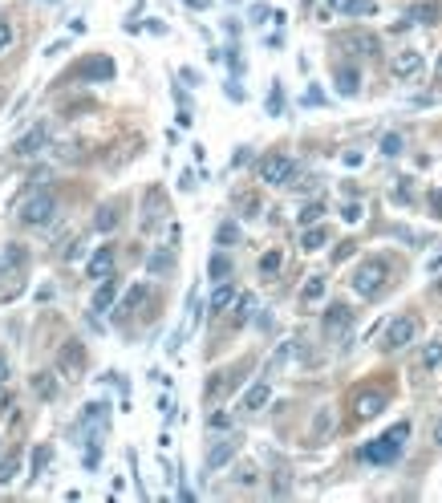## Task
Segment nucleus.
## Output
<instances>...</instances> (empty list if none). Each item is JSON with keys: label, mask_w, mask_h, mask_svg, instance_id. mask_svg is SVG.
<instances>
[{"label": "nucleus", "mask_w": 442, "mask_h": 503, "mask_svg": "<svg viewBox=\"0 0 442 503\" xmlns=\"http://www.w3.org/2000/svg\"><path fill=\"white\" fill-rule=\"evenodd\" d=\"M406 438H410V422H397V426H390V431L381 434V438L365 442L357 455H361V463H373V467H390V463H397V458H402V451H406Z\"/></svg>", "instance_id": "f257e3e1"}, {"label": "nucleus", "mask_w": 442, "mask_h": 503, "mask_svg": "<svg viewBox=\"0 0 442 503\" xmlns=\"http://www.w3.org/2000/svg\"><path fill=\"white\" fill-rule=\"evenodd\" d=\"M57 219V195L53 191H33L21 203V223L24 227H49Z\"/></svg>", "instance_id": "f03ea898"}, {"label": "nucleus", "mask_w": 442, "mask_h": 503, "mask_svg": "<svg viewBox=\"0 0 442 503\" xmlns=\"http://www.w3.org/2000/svg\"><path fill=\"white\" fill-rule=\"evenodd\" d=\"M386 280H390V264L373 256V260H365L353 272V292H357V296H377V292L386 288Z\"/></svg>", "instance_id": "7ed1b4c3"}, {"label": "nucleus", "mask_w": 442, "mask_h": 503, "mask_svg": "<svg viewBox=\"0 0 442 503\" xmlns=\"http://www.w3.org/2000/svg\"><path fill=\"white\" fill-rule=\"evenodd\" d=\"M292 175H297V163H292L288 154H268V159H260V183H268V187H288Z\"/></svg>", "instance_id": "20e7f679"}, {"label": "nucleus", "mask_w": 442, "mask_h": 503, "mask_svg": "<svg viewBox=\"0 0 442 503\" xmlns=\"http://www.w3.org/2000/svg\"><path fill=\"white\" fill-rule=\"evenodd\" d=\"M57 374H65L70 382H77L86 374V345L81 341H65L61 353H57Z\"/></svg>", "instance_id": "39448f33"}, {"label": "nucleus", "mask_w": 442, "mask_h": 503, "mask_svg": "<svg viewBox=\"0 0 442 503\" xmlns=\"http://www.w3.org/2000/svg\"><path fill=\"white\" fill-rule=\"evenodd\" d=\"M414 337H418V321H414V317H394V321L386 325V341H381V345H386V349H406Z\"/></svg>", "instance_id": "423d86ee"}, {"label": "nucleus", "mask_w": 442, "mask_h": 503, "mask_svg": "<svg viewBox=\"0 0 442 503\" xmlns=\"http://www.w3.org/2000/svg\"><path fill=\"white\" fill-rule=\"evenodd\" d=\"M24 264H29V252H24L21 243H4V248H0V280L21 276Z\"/></svg>", "instance_id": "0eeeda50"}, {"label": "nucleus", "mask_w": 442, "mask_h": 503, "mask_svg": "<svg viewBox=\"0 0 442 503\" xmlns=\"http://www.w3.org/2000/svg\"><path fill=\"white\" fill-rule=\"evenodd\" d=\"M73 77H77V81H110V77H114V61L97 53L90 61H81V65L73 70Z\"/></svg>", "instance_id": "6e6552de"}, {"label": "nucleus", "mask_w": 442, "mask_h": 503, "mask_svg": "<svg viewBox=\"0 0 442 503\" xmlns=\"http://www.w3.org/2000/svg\"><path fill=\"white\" fill-rule=\"evenodd\" d=\"M235 451H239V438H219V442H211V451H207V458H203V471H219V467H228L235 458Z\"/></svg>", "instance_id": "1a4fd4ad"}, {"label": "nucleus", "mask_w": 442, "mask_h": 503, "mask_svg": "<svg viewBox=\"0 0 442 503\" xmlns=\"http://www.w3.org/2000/svg\"><path fill=\"white\" fill-rule=\"evenodd\" d=\"M321 325H325V337H345L353 329V309L349 305H329Z\"/></svg>", "instance_id": "9d476101"}, {"label": "nucleus", "mask_w": 442, "mask_h": 503, "mask_svg": "<svg viewBox=\"0 0 442 503\" xmlns=\"http://www.w3.org/2000/svg\"><path fill=\"white\" fill-rule=\"evenodd\" d=\"M45 143H49V126H45V122H37L21 143L13 146V154H17V159H33V154H41V150H45Z\"/></svg>", "instance_id": "9b49d317"}, {"label": "nucleus", "mask_w": 442, "mask_h": 503, "mask_svg": "<svg viewBox=\"0 0 442 503\" xmlns=\"http://www.w3.org/2000/svg\"><path fill=\"white\" fill-rule=\"evenodd\" d=\"M422 65H426V57H422L418 49H402V53H394V77H402V81L418 77Z\"/></svg>", "instance_id": "f8f14e48"}, {"label": "nucleus", "mask_w": 442, "mask_h": 503, "mask_svg": "<svg viewBox=\"0 0 442 503\" xmlns=\"http://www.w3.org/2000/svg\"><path fill=\"white\" fill-rule=\"evenodd\" d=\"M142 227H146V232H155V227H163V191H159V187H150V191H146V203H142Z\"/></svg>", "instance_id": "ddd939ff"}, {"label": "nucleus", "mask_w": 442, "mask_h": 503, "mask_svg": "<svg viewBox=\"0 0 442 503\" xmlns=\"http://www.w3.org/2000/svg\"><path fill=\"white\" fill-rule=\"evenodd\" d=\"M333 81H337V94L341 97H357V90H361L357 65H337V70H333Z\"/></svg>", "instance_id": "4468645a"}, {"label": "nucleus", "mask_w": 442, "mask_h": 503, "mask_svg": "<svg viewBox=\"0 0 442 503\" xmlns=\"http://www.w3.org/2000/svg\"><path fill=\"white\" fill-rule=\"evenodd\" d=\"M235 296H239V288H235L232 280H219V285H215V292H211V301H207V309H211V312H228Z\"/></svg>", "instance_id": "2eb2a0df"}, {"label": "nucleus", "mask_w": 442, "mask_h": 503, "mask_svg": "<svg viewBox=\"0 0 442 503\" xmlns=\"http://www.w3.org/2000/svg\"><path fill=\"white\" fill-rule=\"evenodd\" d=\"M272 402V385L268 382H256L248 394H244V402H239V410H248V414H256V410H264Z\"/></svg>", "instance_id": "dca6fc26"}, {"label": "nucleus", "mask_w": 442, "mask_h": 503, "mask_svg": "<svg viewBox=\"0 0 442 503\" xmlns=\"http://www.w3.org/2000/svg\"><path fill=\"white\" fill-rule=\"evenodd\" d=\"M373 8V0H329V13H341V17H370Z\"/></svg>", "instance_id": "f3484780"}, {"label": "nucleus", "mask_w": 442, "mask_h": 503, "mask_svg": "<svg viewBox=\"0 0 442 503\" xmlns=\"http://www.w3.org/2000/svg\"><path fill=\"white\" fill-rule=\"evenodd\" d=\"M90 276H93V280H106V276H114V248H97V252H93Z\"/></svg>", "instance_id": "a211bd4d"}, {"label": "nucleus", "mask_w": 442, "mask_h": 503, "mask_svg": "<svg viewBox=\"0 0 442 503\" xmlns=\"http://www.w3.org/2000/svg\"><path fill=\"white\" fill-rule=\"evenodd\" d=\"M114 296H118V280L114 276H106V280L97 285V292H93V312H106L110 305H114Z\"/></svg>", "instance_id": "6ab92c4d"}, {"label": "nucleus", "mask_w": 442, "mask_h": 503, "mask_svg": "<svg viewBox=\"0 0 442 503\" xmlns=\"http://www.w3.org/2000/svg\"><path fill=\"white\" fill-rule=\"evenodd\" d=\"M386 410V394H361L357 398V418H377Z\"/></svg>", "instance_id": "aec40b11"}, {"label": "nucleus", "mask_w": 442, "mask_h": 503, "mask_svg": "<svg viewBox=\"0 0 442 503\" xmlns=\"http://www.w3.org/2000/svg\"><path fill=\"white\" fill-rule=\"evenodd\" d=\"M406 21H414V24H434V21H439V4H434V0H422V4H414V8L406 13Z\"/></svg>", "instance_id": "412c9836"}, {"label": "nucleus", "mask_w": 442, "mask_h": 503, "mask_svg": "<svg viewBox=\"0 0 442 503\" xmlns=\"http://www.w3.org/2000/svg\"><path fill=\"white\" fill-rule=\"evenodd\" d=\"M337 45L341 49H361V53H377V37H370V33H345Z\"/></svg>", "instance_id": "4be33fe9"}, {"label": "nucleus", "mask_w": 442, "mask_h": 503, "mask_svg": "<svg viewBox=\"0 0 442 503\" xmlns=\"http://www.w3.org/2000/svg\"><path fill=\"white\" fill-rule=\"evenodd\" d=\"M207 276L215 280V285H219V280H228V276H232V260H228L223 252H215V256H211V264H207Z\"/></svg>", "instance_id": "5701e85b"}, {"label": "nucleus", "mask_w": 442, "mask_h": 503, "mask_svg": "<svg viewBox=\"0 0 442 503\" xmlns=\"http://www.w3.org/2000/svg\"><path fill=\"white\" fill-rule=\"evenodd\" d=\"M325 296V276H308V285L301 288V301L304 305H317Z\"/></svg>", "instance_id": "b1692460"}, {"label": "nucleus", "mask_w": 442, "mask_h": 503, "mask_svg": "<svg viewBox=\"0 0 442 503\" xmlns=\"http://www.w3.org/2000/svg\"><path fill=\"white\" fill-rule=\"evenodd\" d=\"M93 227H97V232H114V227H118V207H110V203H106V207H97Z\"/></svg>", "instance_id": "393cba45"}, {"label": "nucleus", "mask_w": 442, "mask_h": 503, "mask_svg": "<svg viewBox=\"0 0 442 503\" xmlns=\"http://www.w3.org/2000/svg\"><path fill=\"white\" fill-rule=\"evenodd\" d=\"M325 240H329L325 227H308V232L301 236V248L304 252H317V248H325Z\"/></svg>", "instance_id": "a878e982"}, {"label": "nucleus", "mask_w": 442, "mask_h": 503, "mask_svg": "<svg viewBox=\"0 0 442 503\" xmlns=\"http://www.w3.org/2000/svg\"><path fill=\"white\" fill-rule=\"evenodd\" d=\"M33 390L41 394V398H57V382H53V374H33Z\"/></svg>", "instance_id": "bb28decb"}, {"label": "nucleus", "mask_w": 442, "mask_h": 503, "mask_svg": "<svg viewBox=\"0 0 442 503\" xmlns=\"http://www.w3.org/2000/svg\"><path fill=\"white\" fill-rule=\"evenodd\" d=\"M252 309H256V301L244 292V296H235V325H244L248 317H252Z\"/></svg>", "instance_id": "cd10ccee"}, {"label": "nucleus", "mask_w": 442, "mask_h": 503, "mask_svg": "<svg viewBox=\"0 0 442 503\" xmlns=\"http://www.w3.org/2000/svg\"><path fill=\"white\" fill-rule=\"evenodd\" d=\"M325 216V203H308V207H301V227H313V223H317V219Z\"/></svg>", "instance_id": "c85d7f7f"}, {"label": "nucleus", "mask_w": 442, "mask_h": 503, "mask_svg": "<svg viewBox=\"0 0 442 503\" xmlns=\"http://www.w3.org/2000/svg\"><path fill=\"white\" fill-rule=\"evenodd\" d=\"M422 365H426V369H439V365H442V341H430V345H426Z\"/></svg>", "instance_id": "c756f323"}, {"label": "nucleus", "mask_w": 442, "mask_h": 503, "mask_svg": "<svg viewBox=\"0 0 442 503\" xmlns=\"http://www.w3.org/2000/svg\"><path fill=\"white\" fill-rule=\"evenodd\" d=\"M142 301H146V285H134V288H130V292H126V301H122V309H126V312H134V309H139V305H142Z\"/></svg>", "instance_id": "7c9ffc66"}, {"label": "nucleus", "mask_w": 442, "mask_h": 503, "mask_svg": "<svg viewBox=\"0 0 442 503\" xmlns=\"http://www.w3.org/2000/svg\"><path fill=\"white\" fill-rule=\"evenodd\" d=\"M381 154H386V159H397V154H402V134H386V138H381Z\"/></svg>", "instance_id": "2f4dec72"}, {"label": "nucleus", "mask_w": 442, "mask_h": 503, "mask_svg": "<svg viewBox=\"0 0 442 503\" xmlns=\"http://www.w3.org/2000/svg\"><path fill=\"white\" fill-rule=\"evenodd\" d=\"M268 114H272V118L284 114V90H280V86H272V94H268Z\"/></svg>", "instance_id": "473e14b6"}, {"label": "nucleus", "mask_w": 442, "mask_h": 503, "mask_svg": "<svg viewBox=\"0 0 442 503\" xmlns=\"http://www.w3.org/2000/svg\"><path fill=\"white\" fill-rule=\"evenodd\" d=\"M215 240H219V243H235V240H239V227H235V223H219Z\"/></svg>", "instance_id": "72a5a7b5"}, {"label": "nucleus", "mask_w": 442, "mask_h": 503, "mask_svg": "<svg viewBox=\"0 0 442 503\" xmlns=\"http://www.w3.org/2000/svg\"><path fill=\"white\" fill-rule=\"evenodd\" d=\"M276 268H280V252H268V256H260V272H264V276H272Z\"/></svg>", "instance_id": "f704fd0d"}, {"label": "nucleus", "mask_w": 442, "mask_h": 503, "mask_svg": "<svg viewBox=\"0 0 442 503\" xmlns=\"http://www.w3.org/2000/svg\"><path fill=\"white\" fill-rule=\"evenodd\" d=\"M13 475H17V458H4V463H0V487L13 483Z\"/></svg>", "instance_id": "c9c22d12"}, {"label": "nucleus", "mask_w": 442, "mask_h": 503, "mask_svg": "<svg viewBox=\"0 0 442 503\" xmlns=\"http://www.w3.org/2000/svg\"><path fill=\"white\" fill-rule=\"evenodd\" d=\"M163 268H171V252H155L150 256V272H163Z\"/></svg>", "instance_id": "e433bc0d"}, {"label": "nucleus", "mask_w": 442, "mask_h": 503, "mask_svg": "<svg viewBox=\"0 0 442 503\" xmlns=\"http://www.w3.org/2000/svg\"><path fill=\"white\" fill-rule=\"evenodd\" d=\"M341 219H345V223H357V219H361V203H345Z\"/></svg>", "instance_id": "4c0bfd02"}, {"label": "nucleus", "mask_w": 442, "mask_h": 503, "mask_svg": "<svg viewBox=\"0 0 442 503\" xmlns=\"http://www.w3.org/2000/svg\"><path fill=\"white\" fill-rule=\"evenodd\" d=\"M8 45H13V29H8V21H0V53Z\"/></svg>", "instance_id": "58836bf2"}, {"label": "nucleus", "mask_w": 442, "mask_h": 503, "mask_svg": "<svg viewBox=\"0 0 442 503\" xmlns=\"http://www.w3.org/2000/svg\"><path fill=\"white\" fill-rule=\"evenodd\" d=\"M211 426L223 431V426H232V418H228V414H211Z\"/></svg>", "instance_id": "ea45409f"}, {"label": "nucleus", "mask_w": 442, "mask_h": 503, "mask_svg": "<svg viewBox=\"0 0 442 503\" xmlns=\"http://www.w3.org/2000/svg\"><path fill=\"white\" fill-rule=\"evenodd\" d=\"M45 463H49V451H37V458H33V471H41Z\"/></svg>", "instance_id": "a19ab883"}, {"label": "nucleus", "mask_w": 442, "mask_h": 503, "mask_svg": "<svg viewBox=\"0 0 442 503\" xmlns=\"http://www.w3.org/2000/svg\"><path fill=\"white\" fill-rule=\"evenodd\" d=\"M430 207H434V211L442 216V191H434V195H430Z\"/></svg>", "instance_id": "79ce46f5"}, {"label": "nucleus", "mask_w": 442, "mask_h": 503, "mask_svg": "<svg viewBox=\"0 0 442 503\" xmlns=\"http://www.w3.org/2000/svg\"><path fill=\"white\" fill-rule=\"evenodd\" d=\"M8 378V361H4V353H0V382Z\"/></svg>", "instance_id": "37998d69"}, {"label": "nucleus", "mask_w": 442, "mask_h": 503, "mask_svg": "<svg viewBox=\"0 0 442 503\" xmlns=\"http://www.w3.org/2000/svg\"><path fill=\"white\" fill-rule=\"evenodd\" d=\"M434 442H439V447H442V418H439V422H434Z\"/></svg>", "instance_id": "c03bdc74"}, {"label": "nucleus", "mask_w": 442, "mask_h": 503, "mask_svg": "<svg viewBox=\"0 0 442 503\" xmlns=\"http://www.w3.org/2000/svg\"><path fill=\"white\" fill-rule=\"evenodd\" d=\"M187 4H191V8H207V0H187Z\"/></svg>", "instance_id": "a18cd8bd"}, {"label": "nucleus", "mask_w": 442, "mask_h": 503, "mask_svg": "<svg viewBox=\"0 0 442 503\" xmlns=\"http://www.w3.org/2000/svg\"><path fill=\"white\" fill-rule=\"evenodd\" d=\"M301 4H304V8H308V4H317V0H301Z\"/></svg>", "instance_id": "49530a36"}]
</instances>
